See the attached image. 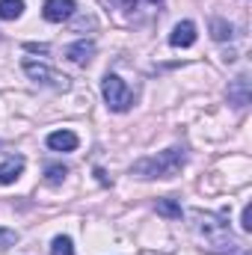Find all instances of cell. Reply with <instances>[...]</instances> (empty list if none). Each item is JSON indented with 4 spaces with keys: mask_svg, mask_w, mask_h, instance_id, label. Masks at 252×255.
Returning <instances> with one entry per match:
<instances>
[{
    "mask_svg": "<svg viewBox=\"0 0 252 255\" xmlns=\"http://www.w3.org/2000/svg\"><path fill=\"white\" fill-rule=\"evenodd\" d=\"M27 51H39V54H48L51 48H48V45H33V42H30V45H27Z\"/></svg>",
    "mask_w": 252,
    "mask_h": 255,
    "instance_id": "ac0fdd59",
    "label": "cell"
},
{
    "mask_svg": "<svg viewBox=\"0 0 252 255\" xmlns=\"http://www.w3.org/2000/svg\"><path fill=\"white\" fill-rule=\"evenodd\" d=\"M196 42V24L193 21H178L175 30L169 33V45L172 48H190Z\"/></svg>",
    "mask_w": 252,
    "mask_h": 255,
    "instance_id": "52a82bcc",
    "label": "cell"
},
{
    "mask_svg": "<svg viewBox=\"0 0 252 255\" xmlns=\"http://www.w3.org/2000/svg\"><path fill=\"white\" fill-rule=\"evenodd\" d=\"M232 36H235V27L229 21H223V18H214L211 21V39L214 42H229Z\"/></svg>",
    "mask_w": 252,
    "mask_h": 255,
    "instance_id": "8fae6325",
    "label": "cell"
},
{
    "mask_svg": "<svg viewBox=\"0 0 252 255\" xmlns=\"http://www.w3.org/2000/svg\"><path fill=\"white\" fill-rule=\"evenodd\" d=\"M51 255H74V244H71V238L57 235V238L51 241Z\"/></svg>",
    "mask_w": 252,
    "mask_h": 255,
    "instance_id": "5bb4252c",
    "label": "cell"
},
{
    "mask_svg": "<svg viewBox=\"0 0 252 255\" xmlns=\"http://www.w3.org/2000/svg\"><path fill=\"white\" fill-rule=\"evenodd\" d=\"M229 104L238 107V110H244V107L250 104V77H247V74L235 77V83L229 86Z\"/></svg>",
    "mask_w": 252,
    "mask_h": 255,
    "instance_id": "8992f818",
    "label": "cell"
},
{
    "mask_svg": "<svg viewBox=\"0 0 252 255\" xmlns=\"http://www.w3.org/2000/svg\"><path fill=\"white\" fill-rule=\"evenodd\" d=\"M24 157L18 154V157H9V160H3L0 163V187H6V184H15L18 178H21V172H24Z\"/></svg>",
    "mask_w": 252,
    "mask_h": 255,
    "instance_id": "9c48e42d",
    "label": "cell"
},
{
    "mask_svg": "<svg viewBox=\"0 0 252 255\" xmlns=\"http://www.w3.org/2000/svg\"><path fill=\"white\" fill-rule=\"evenodd\" d=\"M101 95H104V101H107V107H110L113 113H127V110L133 107V92L125 86V80H122L119 74H104V80H101Z\"/></svg>",
    "mask_w": 252,
    "mask_h": 255,
    "instance_id": "3957f363",
    "label": "cell"
},
{
    "mask_svg": "<svg viewBox=\"0 0 252 255\" xmlns=\"http://www.w3.org/2000/svg\"><path fill=\"white\" fill-rule=\"evenodd\" d=\"M15 244H18V235L12 229H0V253L9 250V247H15Z\"/></svg>",
    "mask_w": 252,
    "mask_h": 255,
    "instance_id": "2e32d148",
    "label": "cell"
},
{
    "mask_svg": "<svg viewBox=\"0 0 252 255\" xmlns=\"http://www.w3.org/2000/svg\"><path fill=\"white\" fill-rule=\"evenodd\" d=\"M77 145H80V139H77L74 130H54V133H48V148L51 151H74Z\"/></svg>",
    "mask_w": 252,
    "mask_h": 255,
    "instance_id": "ba28073f",
    "label": "cell"
},
{
    "mask_svg": "<svg viewBox=\"0 0 252 255\" xmlns=\"http://www.w3.org/2000/svg\"><path fill=\"white\" fill-rule=\"evenodd\" d=\"M21 68H24V74H27L30 80H36V83H42V86H51V89H57V92H65V89L71 86V80H68L65 74L54 71L51 65H45V63L24 60V63H21Z\"/></svg>",
    "mask_w": 252,
    "mask_h": 255,
    "instance_id": "277c9868",
    "label": "cell"
},
{
    "mask_svg": "<svg viewBox=\"0 0 252 255\" xmlns=\"http://www.w3.org/2000/svg\"><path fill=\"white\" fill-rule=\"evenodd\" d=\"M148 3H160V0H148Z\"/></svg>",
    "mask_w": 252,
    "mask_h": 255,
    "instance_id": "d6986e66",
    "label": "cell"
},
{
    "mask_svg": "<svg viewBox=\"0 0 252 255\" xmlns=\"http://www.w3.org/2000/svg\"><path fill=\"white\" fill-rule=\"evenodd\" d=\"M24 12V0H0V18L3 21H15Z\"/></svg>",
    "mask_w": 252,
    "mask_h": 255,
    "instance_id": "7c38bea8",
    "label": "cell"
},
{
    "mask_svg": "<svg viewBox=\"0 0 252 255\" xmlns=\"http://www.w3.org/2000/svg\"><path fill=\"white\" fill-rule=\"evenodd\" d=\"M42 15L51 24H63V21H68L74 15V0H45Z\"/></svg>",
    "mask_w": 252,
    "mask_h": 255,
    "instance_id": "5b68a950",
    "label": "cell"
},
{
    "mask_svg": "<svg viewBox=\"0 0 252 255\" xmlns=\"http://www.w3.org/2000/svg\"><path fill=\"white\" fill-rule=\"evenodd\" d=\"M241 226H244V232H252V205H244V214H241Z\"/></svg>",
    "mask_w": 252,
    "mask_h": 255,
    "instance_id": "e0dca14e",
    "label": "cell"
},
{
    "mask_svg": "<svg viewBox=\"0 0 252 255\" xmlns=\"http://www.w3.org/2000/svg\"><path fill=\"white\" fill-rule=\"evenodd\" d=\"M154 208H157V214H163V217H169V220H181V214H184L175 199H157Z\"/></svg>",
    "mask_w": 252,
    "mask_h": 255,
    "instance_id": "4fadbf2b",
    "label": "cell"
},
{
    "mask_svg": "<svg viewBox=\"0 0 252 255\" xmlns=\"http://www.w3.org/2000/svg\"><path fill=\"white\" fill-rule=\"evenodd\" d=\"M45 175H48V184H63L68 169L60 166V163H51V166H45Z\"/></svg>",
    "mask_w": 252,
    "mask_h": 255,
    "instance_id": "9a60e30c",
    "label": "cell"
},
{
    "mask_svg": "<svg viewBox=\"0 0 252 255\" xmlns=\"http://www.w3.org/2000/svg\"><path fill=\"white\" fill-rule=\"evenodd\" d=\"M184 163H187V151L184 148H166V151H160V154H151V157H142V160H136L133 166H130V175H136V178H175L181 169H184Z\"/></svg>",
    "mask_w": 252,
    "mask_h": 255,
    "instance_id": "7a4b0ae2",
    "label": "cell"
},
{
    "mask_svg": "<svg viewBox=\"0 0 252 255\" xmlns=\"http://www.w3.org/2000/svg\"><path fill=\"white\" fill-rule=\"evenodd\" d=\"M190 232L196 235V241L202 244V250L214 255H241V241L232 235L229 223L220 214L211 211H190Z\"/></svg>",
    "mask_w": 252,
    "mask_h": 255,
    "instance_id": "6da1fadb",
    "label": "cell"
},
{
    "mask_svg": "<svg viewBox=\"0 0 252 255\" xmlns=\"http://www.w3.org/2000/svg\"><path fill=\"white\" fill-rule=\"evenodd\" d=\"M92 54H95V42H86V39H80V42H74V45L65 48V57L74 65H86L92 60Z\"/></svg>",
    "mask_w": 252,
    "mask_h": 255,
    "instance_id": "30bf717a",
    "label": "cell"
}]
</instances>
